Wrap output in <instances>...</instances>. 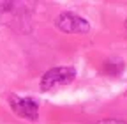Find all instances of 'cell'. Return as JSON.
Wrapping results in <instances>:
<instances>
[{
    "label": "cell",
    "instance_id": "1",
    "mask_svg": "<svg viewBox=\"0 0 127 124\" xmlns=\"http://www.w3.org/2000/svg\"><path fill=\"white\" fill-rule=\"evenodd\" d=\"M72 78H76V69L74 67H53L50 71H46L41 78V89L46 90H55L60 89L64 85H67L72 82Z\"/></svg>",
    "mask_w": 127,
    "mask_h": 124
},
{
    "label": "cell",
    "instance_id": "2",
    "mask_svg": "<svg viewBox=\"0 0 127 124\" xmlns=\"http://www.w3.org/2000/svg\"><path fill=\"white\" fill-rule=\"evenodd\" d=\"M57 27L62 30V32H67V34H85L90 30V23L78 16V14L72 12H64L57 18Z\"/></svg>",
    "mask_w": 127,
    "mask_h": 124
},
{
    "label": "cell",
    "instance_id": "3",
    "mask_svg": "<svg viewBox=\"0 0 127 124\" xmlns=\"http://www.w3.org/2000/svg\"><path fill=\"white\" fill-rule=\"evenodd\" d=\"M11 106L20 117H25L28 121H37V117H39L37 103L32 101L30 98H16V96H12L11 98Z\"/></svg>",
    "mask_w": 127,
    "mask_h": 124
},
{
    "label": "cell",
    "instance_id": "4",
    "mask_svg": "<svg viewBox=\"0 0 127 124\" xmlns=\"http://www.w3.org/2000/svg\"><path fill=\"white\" fill-rule=\"evenodd\" d=\"M99 124H125L122 121H115V119H106V121H101Z\"/></svg>",
    "mask_w": 127,
    "mask_h": 124
},
{
    "label": "cell",
    "instance_id": "5",
    "mask_svg": "<svg viewBox=\"0 0 127 124\" xmlns=\"http://www.w3.org/2000/svg\"><path fill=\"white\" fill-rule=\"evenodd\" d=\"M125 25H127V21H125Z\"/></svg>",
    "mask_w": 127,
    "mask_h": 124
}]
</instances>
